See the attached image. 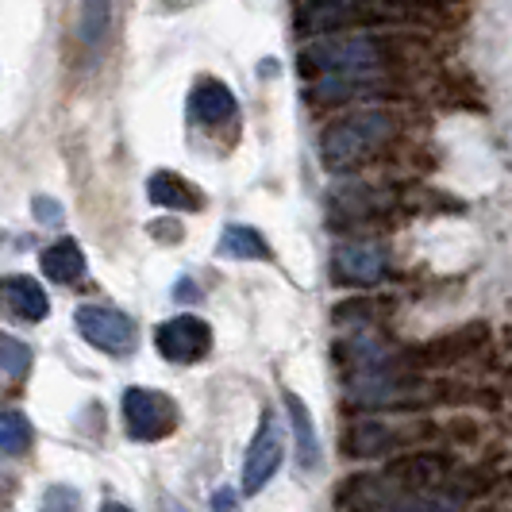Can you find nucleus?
Returning <instances> with one entry per match:
<instances>
[{
  "label": "nucleus",
  "instance_id": "nucleus-1",
  "mask_svg": "<svg viewBox=\"0 0 512 512\" xmlns=\"http://www.w3.org/2000/svg\"><path fill=\"white\" fill-rule=\"evenodd\" d=\"M393 135H397V120L385 108H362L351 116H339L335 124L324 128L320 158L332 174H347V170L362 166L366 158H374Z\"/></svg>",
  "mask_w": 512,
  "mask_h": 512
},
{
  "label": "nucleus",
  "instance_id": "nucleus-2",
  "mask_svg": "<svg viewBox=\"0 0 512 512\" xmlns=\"http://www.w3.org/2000/svg\"><path fill=\"white\" fill-rule=\"evenodd\" d=\"M385 62V47L378 39H320L301 51V74H378Z\"/></svg>",
  "mask_w": 512,
  "mask_h": 512
},
{
  "label": "nucleus",
  "instance_id": "nucleus-3",
  "mask_svg": "<svg viewBox=\"0 0 512 512\" xmlns=\"http://www.w3.org/2000/svg\"><path fill=\"white\" fill-rule=\"evenodd\" d=\"M335 501L351 512H455L447 501L424 497L416 489H401L385 478H347Z\"/></svg>",
  "mask_w": 512,
  "mask_h": 512
},
{
  "label": "nucleus",
  "instance_id": "nucleus-4",
  "mask_svg": "<svg viewBox=\"0 0 512 512\" xmlns=\"http://www.w3.org/2000/svg\"><path fill=\"white\" fill-rule=\"evenodd\" d=\"M124 420H128L131 436L143 439V443H154V439H166L178 428V405L162 389L131 385L124 393Z\"/></svg>",
  "mask_w": 512,
  "mask_h": 512
},
{
  "label": "nucleus",
  "instance_id": "nucleus-5",
  "mask_svg": "<svg viewBox=\"0 0 512 512\" xmlns=\"http://www.w3.org/2000/svg\"><path fill=\"white\" fill-rule=\"evenodd\" d=\"M74 324L85 343H93L104 355H131L139 347V328L135 320L116 312V308L101 305H81L74 312Z\"/></svg>",
  "mask_w": 512,
  "mask_h": 512
},
{
  "label": "nucleus",
  "instance_id": "nucleus-6",
  "mask_svg": "<svg viewBox=\"0 0 512 512\" xmlns=\"http://www.w3.org/2000/svg\"><path fill=\"white\" fill-rule=\"evenodd\" d=\"M285 455V439H282V424L274 412L262 416L255 439L247 447V459H243V493H262V486L278 474Z\"/></svg>",
  "mask_w": 512,
  "mask_h": 512
},
{
  "label": "nucleus",
  "instance_id": "nucleus-7",
  "mask_svg": "<svg viewBox=\"0 0 512 512\" xmlns=\"http://www.w3.org/2000/svg\"><path fill=\"white\" fill-rule=\"evenodd\" d=\"M158 343V355L170 362H201L212 351V328H208L201 316H174L166 324H158L154 332Z\"/></svg>",
  "mask_w": 512,
  "mask_h": 512
},
{
  "label": "nucleus",
  "instance_id": "nucleus-8",
  "mask_svg": "<svg viewBox=\"0 0 512 512\" xmlns=\"http://www.w3.org/2000/svg\"><path fill=\"white\" fill-rule=\"evenodd\" d=\"M385 274V251L378 243H339L332 251V282L347 289H366L378 285Z\"/></svg>",
  "mask_w": 512,
  "mask_h": 512
},
{
  "label": "nucleus",
  "instance_id": "nucleus-9",
  "mask_svg": "<svg viewBox=\"0 0 512 512\" xmlns=\"http://www.w3.org/2000/svg\"><path fill=\"white\" fill-rule=\"evenodd\" d=\"M447 470H451V462L443 459V455H428V451H412V455H401V459H393L385 466V482H393V486L401 489H432L439 486L443 478H447Z\"/></svg>",
  "mask_w": 512,
  "mask_h": 512
},
{
  "label": "nucleus",
  "instance_id": "nucleus-10",
  "mask_svg": "<svg viewBox=\"0 0 512 512\" xmlns=\"http://www.w3.org/2000/svg\"><path fill=\"white\" fill-rule=\"evenodd\" d=\"M486 324H470V328H459V332H447L432 339V343H424V347H416L412 355L420 366H447V362H459L466 359L470 351H478L482 343H486Z\"/></svg>",
  "mask_w": 512,
  "mask_h": 512
},
{
  "label": "nucleus",
  "instance_id": "nucleus-11",
  "mask_svg": "<svg viewBox=\"0 0 512 512\" xmlns=\"http://www.w3.org/2000/svg\"><path fill=\"white\" fill-rule=\"evenodd\" d=\"M147 197H151V205L170 208V212H201L205 208V193L170 170H154L147 178Z\"/></svg>",
  "mask_w": 512,
  "mask_h": 512
},
{
  "label": "nucleus",
  "instance_id": "nucleus-12",
  "mask_svg": "<svg viewBox=\"0 0 512 512\" xmlns=\"http://www.w3.org/2000/svg\"><path fill=\"white\" fill-rule=\"evenodd\" d=\"M189 116H193L197 124H205V128L228 124L231 116H235V97H231V89L224 81H216V77H205V81L189 93Z\"/></svg>",
  "mask_w": 512,
  "mask_h": 512
},
{
  "label": "nucleus",
  "instance_id": "nucleus-13",
  "mask_svg": "<svg viewBox=\"0 0 512 512\" xmlns=\"http://www.w3.org/2000/svg\"><path fill=\"white\" fill-rule=\"evenodd\" d=\"M0 308L20 316V320H43L51 305H47L43 285L24 278V274H12V278H0Z\"/></svg>",
  "mask_w": 512,
  "mask_h": 512
},
{
  "label": "nucleus",
  "instance_id": "nucleus-14",
  "mask_svg": "<svg viewBox=\"0 0 512 512\" xmlns=\"http://www.w3.org/2000/svg\"><path fill=\"white\" fill-rule=\"evenodd\" d=\"M397 443V428H389L382 420H355L347 432H343V455L351 459H374L393 451Z\"/></svg>",
  "mask_w": 512,
  "mask_h": 512
},
{
  "label": "nucleus",
  "instance_id": "nucleus-15",
  "mask_svg": "<svg viewBox=\"0 0 512 512\" xmlns=\"http://www.w3.org/2000/svg\"><path fill=\"white\" fill-rule=\"evenodd\" d=\"M285 409L293 420V436H297V462L301 470H320V436L312 424V412L305 409V401L297 393H285Z\"/></svg>",
  "mask_w": 512,
  "mask_h": 512
},
{
  "label": "nucleus",
  "instance_id": "nucleus-16",
  "mask_svg": "<svg viewBox=\"0 0 512 512\" xmlns=\"http://www.w3.org/2000/svg\"><path fill=\"white\" fill-rule=\"evenodd\" d=\"M220 255L228 258H243V262H274V247L266 243V235L258 228H247V224H228L224 228V239H220Z\"/></svg>",
  "mask_w": 512,
  "mask_h": 512
},
{
  "label": "nucleus",
  "instance_id": "nucleus-17",
  "mask_svg": "<svg viewBox=\"0 0 512 512\" xmlns=\"http://www.w3.org/2000/svg\"><path fill=\"white\" fill-rule=\"evenodd\" d=\"M39 266H43V274L58 285H70L81 278V270H85V255H81V247H77L74 239H58L51 243L43 258H39Z\"/></svg>",
  "mask_w": 512,
  "mask_h": 512
},
{
  "label": "nucleus",
  "instance_id": "nucleus-18",
  "mask_svg": "<svg viewBox=\"0 0 512 512\" xmlns=\"http://www.w3.org/2000/svg\"><path fill=\"white\" fill-rule=\"evenodd\" d=\"M112 27V0H81V43L101 47Z\"/></svg>",
  "mask_w": 512,
  "mask_h": 512
},
{
  "label": "nucleus",
  "instance_id": "nucleus-19",
  "mask_svg": "<svg viewBox=\"0 0 512 512\" xmlns=\"http://www.w3.org/2000/svg\"><path fill=\"white\" fill-rule=\"evenodd\" d=\"M31 447V424L24 412H0V455H24Z\"/></svg>",
  "mask_w": 512,
  "mask_h": 512
},
{
  "label": "nucleus",
  "instance_id": "nucleus-20",
  "mask_svg": "<svg viewBox=\"0 0 512 512\" xmlns=\"http://www.w3.org/2000/svg\"><path fill=\"white\" fill-rule=\"evenodd\" d=\"M31 370V351L20 339L0 332V382H20Z\"/></svg>",
  "mask_w": 512,
  "mask_h": 512
},
{
  "label": "nucleus",
  "instance_id": "nucleus-21",
  "mask_svg": "<svg viewBox=\"0 0 512 512\" xmlns=\"http://www.w3.org/2000/svg\"><path fill=\"white\" fill-rule=\"evenodd\" d=\"M39 512H81V493L74 486H51L39 501Z\"/></svg>",
  "mask_w": 512,
  "mask_h": 512
},
{
  "label": "nucleus",
  "instance_id": "nucleus-22",
  "mask_svg": "<svg viewBox=\"0 0 512 512\" xmlns=\"http://www.w3.org/2000/svg\"><path fill=\"white\" fill-rule=\"evenodd\" d=\"M35 220H39V224H58V220H62V205H58V201H51V197H35Z\"/></svg>",
  "mask_w": 512,
  "mask_h": 512
},
{
  "label": "nucleus",
  "instance_id": "nucleus-23",
  "mask_svg": "<svg viewBox=\"0 0 512 512\" xmlns=\"http://www.w3.org/2000/svg\"><path fill=\"white\" fill-rule=\"evenodd\" d=\"M212 505H216L220 512H231V505H235V497H231V493H216V501H212Z\"/></svg>",
  "mask_w": 512,
  "mask_h": 512
},
{
  "label": "nucleus",
  "instance_id": "nucleus-24",
  "mask_svg": "<svg viewBox=\"0 0 512 512\" xmlns=\"http://www.w3.org/2000/svg\"><path fill=\"white\" fill-rule=\"evenodd\" d=\"M101 512H135V509H128V505H116V501H108Z\"/></svg>",
  "mask_w": 512,
  "mask_h": 512
},
{
  "label": "nucleus",
  "instance_id": "nucleus-25",
  "mask_svg": "<svg viewBox=\"0 0 512 512\" xmlns=\"http://www.w3.org/2000/svg\"><path fill=\"white\" fill-rule=\"evenodd\" d=\"M166 512H189V509H181L178 501H166Z\"/></svg>",
  "mask_w": 512,
  "mask_h": 512
},
{
  "label": "nucleus",
  "instance_id": "nucleus-26",
  "mask_svg": "<svg viewBox=\"0 0 512 512\" xmlns=\"http://www.w3.org/2000/svg\"><path fill=\"white\" fill-rule=\"evenodd\" d=\"M355 4H366V0H355Z\"/></svg>",
  "mask_w": 512,
  "mask_h": 512
}]
</instances>
